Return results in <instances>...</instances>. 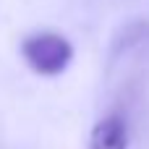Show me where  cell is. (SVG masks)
<instances>
[{"mask_svg": "<svg viewBox=\"0 0 149 149\" xmlns=\"http://www.w3.org/2000/svg\"><path fill=\"white\" fill-rule=\"evenodd\" d=\"M21 55L26 65L39 76H58L73 60V45L55 31H39L24 39Z\"/></svg>", "mask_w": 149, "mask_h": 149, "instance_id": "obj_1", "label": "cell"}, {"mask_svg": "<svg viewBox=\"0 0 149 149\" xmlns=\"http://www.w3.org/2000/svg\"><path fill=\"white\" fill-rule=\"evenodd\" d=\"M128 120L123 113H107L105 118H100L92 128V149H128Z\"/></svg>", "mask_w": 149, "mask_h": 149, "instance_id": "obj_2", "label": "cell"}]
</instances>
